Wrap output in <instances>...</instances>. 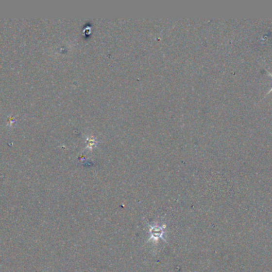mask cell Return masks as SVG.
I'll use <instances>...</instances> for the list:
<instances>
[{"label": "cell", "instance_id": "7a4b0ae2", "mask_svg": "<svg viewBox=\"0 0 272 272\" xmlns=\"http://www.w3.org/2000/svg\"><path fill=\"white\" fill-rule=\"evenodd\" d=\"M266 71H267V72H268V73H269V74H270L271 76H272V73H271L270 71H268V70H266ZM272 89H271L270 91H268V93H267V94H266V95H268V94H269V93H271V92H272Z\"/></svg>", "mask_w": 272, "mask_h": 272}, {"label": "cell", "instance_id": "6da1fadb", "mask_svg": "<svg viewBox=\"0 0 272 272\" xmlns=\"http://www.w3.org/2000/svg\"><path fill=\"white\" fill-rule=\"evenodd\" d=\"M163 233L164 232H163V228H159L158 226L153 227V228H152V230H151V234H152V236L154 237V239L162 238Z\"/></svg>", "mask_w": 272, "mask_h": 272}]
</instances>
